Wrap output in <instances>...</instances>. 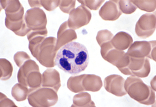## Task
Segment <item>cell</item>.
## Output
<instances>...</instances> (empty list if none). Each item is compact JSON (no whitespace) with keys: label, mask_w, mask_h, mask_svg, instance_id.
Returning <instances> with one entry per match:
<instances>
[{"label":"cell","mask_w":156,"mask_h":107,"mask_svg":"<svg viewBox=\"0 0 156 107\" xmlns=\"http://www.w3.org/2000/svg\"><path fill=\"white\" fill-rule=\"evenodd\" d=\"M13 68L12 64L5 58H0V79L6 81L12 75Z\"/></svg>","instance_id":"277c9868"},{"label":"cell","mask_w":156,"mask_h":107,"mask_svg":"<svg viewBox=\"0 0 156 107\" xmlns=\"http://www.w3.org/2000/svg\"><path fill=\"white\" fill-rule=\"evenodd\" d=\"M42 11L38 9H31L27 11L25 16L27 26L30 29L36 31L42 24Z\"/></svg>","instance_id":"3957f363"},{"label":"cell","mask_w":156,"mask_h":107,"mask_svg":"<svg viewBox=\"0 0 156 107\" xmlns=\"http://www.w3.org/2000/svg\"><path fill=\"white\" fill-rule=\"evenodd\" d=\"M89 61L87 47L75 42L62 46L57 52L55 60V64L59 68L72 75L78 74L85 71Z\"/></svg>","instance_id":"6da1fadb"},{"label":"cell","mask_w":156,"mask_h":107,"mask_svg":"<svg viewBox=\"0 0 156 107\" xmlns=\"http://www.w3.org/2000/svg\"><path fill=\"white\" fill-rule=\"evenodd\" d=\"M5 10L7 19H15L23 17L24 8L19 1H6Z\"/></svg>","instance_id":"7a4b0ae2"},{"label":"cell","mask_w":156,"mask_h":107,"mask_svg":"<svg viewBox=\"0 0 156 107\" xmlns=\"http://www.w3.org/2000/svg\"><path fill=\"white\" fill-rule=\"evenodd\" d=\"M2 9H4V8L3 6L2 1H0V12Z\"/></svg>","instance_id":"ba28073f"},{"label":"cell","mask_w":156,"mask_h":107,"mask_svg":"<svg viewBox=\"0 0 156 107\" xmlns=\"http://www.w3.org/2000/svg\"><path fill=\"white\" fill-rule=\"evenodd\" d=\"M30 57L27 53L24 52H18L15 54L14 56V60L16 64L19 67L22 66L25 60L30 59Z\"/></svg>","instance_id":"8992f818"},{"label":"cell","mask_w":156,"mask_h":107,"mask_svg":"<svg viewBox=\"0 0 156 107\" xmlns=\"http://www.w3.org/2000/svg\"><path fill=\"white\" fill-rule=\"evenodd\" d=\"M28 92V89L27 87L17 83L12 87V95L17 101H22L26 99Z\"/></svg>","instance_id":"5b68a950"},{"label":"cell","mask_w":156,"mask_h":107,"mask_svg":"<svg viewBox=\"0 0 156 107\" xmlns=\"http://www.w3.org/2000/svg\"><path fill=\"white\" fill-rule=\"evenodd\" d=\"M0 107H17L13 101L0 92Z\"/></svg>","instance_id":"52a82bcc"}]
</instances>
